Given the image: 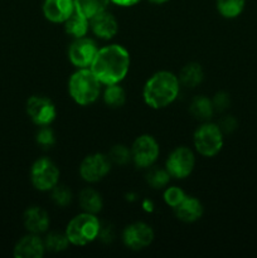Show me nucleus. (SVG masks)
I'll return each instance as SVG.
<instances>
[{"label": "nucleus", "mask_w": 257, "mask_h": 258, "mask_svg": "<svg viewBox=\"0 0 257 258\" xmlns=\"http://www.w3.org/2000/svg\"><path fill=\"white\" fill-rule=\"evenodd\" d=\"M216 7L222 17L234 19L242 14L246 7V0H216Z\"/></svg>", "instance_id": "b1692460"}, {"label": "nucleus", "mask_w": 257, "mask_h": 258, "mask_svg": "<svg viewBox=\"0 0 257 258\" xmlns=\"http://www.w3.org/2000/svg\"><path fill=\"white\" fill-rule=\"evenodd\" d=\"M59 180V169L48 158L34 161L30 169V181L39 191H50Z\"/></svg>", "instance_id": "423d86ee"}, {"label": "nucleus", "mask_w": 257, "mask_h": 258, "mask_svg": "<svg viewBox=\"0 0 257 258\" xmlns=\"http://www.w3.org/2000/svg\"><path fill=\"white\" fill-rule=\"evenodd\" d=\"M90 68L102 85L120 83L130 70V53L120 44H108L98 49Z\"/></svg>", "instance_id": "f257e3e1"}, {"label": "nucleus", "mask_w": 257, "mask_h": 258, "mask_svg": "<svg viewBox=\"0 0 257 258\" xmlns=\"http://www.w3.org/2000/svg\"><path fill=\"white\" fill-rule=\"evenodd\" d=\"M203 211L204 209L201 201L189 196H186L181 201V203L174 208L175 216L178 217L179 221L185 222V223H193V222L199 221L203 216Z\"/></svg>", "instance_id": "f3484780"}, {"label": "nucleus", "mask_w": 257, "mask_h": 258, "mask_svg": "<svg viewBox=\"0 0 257 258\" xmlns=\"http://www.w3.org/2000/svg\"><path fill=\"white\" fill-rule=\"evenodd\" d=\"M217 125L219 126V128H221L223 134H231L236 130L237 120L233 116H224V117L221 118V121Z\"/></svg>", "instance_id": "2f4dec72"}, {"label": "nucleus", "mask_w": 257, "mask_h": 258, "mask_svg": "<svg viewBox=\"0 0 257 258\" xmlns=\"http://www.w3.org/2000/svg\"><path fill=\"white\" fill-rule=\"evenodd\" d=\"M108 4L110 0H75V9L90 20L100 13L107 10Z\"/></svg>", "instance_id": "4be33fe9"}, {"label": "nucleus", "mask_w": 257, "mask_h": 258, "mask_svg": "<svg viewBox=\"0 0 257 258\" xmlns=\"http://www.w3.org/2000/svg\"><path fill=\"white\" fill-rule=\"evenodd\" d=\"M144 207H145L146 211H151V209H153V204H151L150 202H149V204H148V201L145 202V206H144Z\"/></svg>", "instance_id": "c9c22d12"}, {"label": "nucleus", "mask_w": 257, "mask_h": 258, "mask_svg": "<svg viewBox=\"0 0 257 258\" xmlns=\"http://www.w3.org/2000/svg\"><path fill=\"white\" fill-rule=\"evenodd\" d=\"M189 112L197 120L206 122L209 121L214 115L213 102L207 96H196L189 105Z\"/></svg>", "instance_id": "a211bd4d"}, {"label": "nucleus", "mask_w": 257, "mask_h": 258, "mask_svg": "<svg viewBox=\"0 0 257 258\" xmlns=\"http://www.w3.org/2000/svg\"><path fill=\"white\" fill-rule=\"evenodd\" d=\"M212 102H213V107L216 112H223L231 105V96L224 92V91H219L212 98Z\"/></svg>", "instance_id": "7c9ffc66"}, {"label": "nucleus", "mask_w": 257, "mask_h": 258, "mask_svg": "<svg viewBox=\"0 0 257 258\" xmlns=\"http://www.w3.org/2000/svg\"><path fill=\"white\" fill-rule=\"evenodd\" d=\"M50 191H52L50 197H52V201L54 202L55 206L67 207L72 202V191L66 185L57 184Z\"/></svg>", "instance_id": "cd10ccee"}, {"label": "nucleus", "mask_w": 257, "mask_h": 258, "mask_svg": "<svg viewBox=\"0 0 257 258\" xmlns=\"http://www.w3.org/2000/svg\"><path fill=\"white\" fill-rule=\"evenodd\" d=\"M149 2H151L153 3V4H165V3H168V2H170V0H149Z\"/></svg>", "instance_id": "f704fd0d"}, {"label": "nucleus", "mask_w": 257, "mask_h": 258, "mask_svg": "<svg viewBox=\"0 0 257 258\" xmlns=\"http://www.w3.org/2000/svg\"><path fill=\"white\" fill-rule=\"evenodd\" d=\"M154 241V231L144 222H134L122 232V242L127 248L140 251L150 246Z\"/></svg>", "instance_id": "f8f14e48"}, {"label": "nucleus", "mask_w": 257, "mask_h": 258, "mask_svg": "<svg viewBox=\"0 0 257 258\" xmlns=\"http://www.w3.org/2000/svg\"><path fill=\"white\" fill-rule=\"evenodd\" d=\"M140 2L141 0H110V3H113V4L118 5V7H123V8L134 7V5H136Z\"/></svg>", "instance_id": "72a5a7b5"}, {"label": "nucleus", "mask_w": 257, "mask_h": 258, "mask_svg": "<svg viewBox=\"0 0 257 258\" xmlns=\"http://www.w3.org/2000/svg\"><path fill=\"white\" fill-rule=\"evenodd\" d=\"M178 78L181 86L188 88H194L203 82L204 71L199 63L190 62L181 68Z\"/></svg>", "instance_id": "6ab92c4d"}, {"label": "nucleus", "mask_w": 257, "mask_h": 258, "mask_svg": "<svg viewBox=\"0 0 257 258\" xmlns=\"http://www.w3.org/2000/svg\"><path fill=\"white\" fill-rule=\"evenodd\" d=\"M180 90L178 76L169 71L154 73L143 88V98L149 107L154 110L168 107L176 100Z\"/></svg>", "instance_id": "f03ea898"}, {"label": "nucleus", "mask_w": 257, "mask_h": 258, "mask_svg": "<svg viewBox=\"0 0 257 258\" xmlns=\"http://www.w3.org/2000/svg\"><path fill=\"white\" fill-rule=\"evenodd\" d=\"M63 25H65V32L77 39V38L87 35L88 29H90V20L75 10V13L63 23Z\"/></svg>", "instance_id": "412c9836"}, {"label": "nucleus", "mask_w": 257, "mask_h": 258, "mask_svg": "<svg viewBox=\"0 0 257 258\" xmlns=\"http://www.w3.org/2000/svg\"><path fill=\"white\" fill-rule=\"evenodd\" d=\"M24 227L28 232L34 234H40L47 232L49 228V216L47 211H44L40 207H30L24 212L23 216Z\"/></svg>", "instance_id": "dca6fc26"}, {"label": "nucleus", "mask_w": 257, "mask_h": 258, "mask_svg": "<svg viewBox=\"0 0 257 258\" xmlns=\"http://www.w3.org/2000/svg\"><path fill=\"white\" fill-rule=\"evenodd\" d=\"M196 166V156L191 149L186 146L175 148L170 154L165 163V169L170 174L171 178L185 179L193 173Z\"/></svg>", "instance_id": "6e6552de"}, {"label": "nucleus", "mask_w": 257, "mask_h": 258, "mask_svg": "<svg viewBox=\"0 0 257 258\" xmlns=\"http://www.w3.org/2000/svg\"><path fill=\"white\" fill-rule=\"evenodd\" d=\"M186 197V194L181 190L179 186H169L164 190V202L166 203V206H169L170 208H175L176 206L181 203L184 198Z\"/></svg>", "instance_id": "c85d7f7f"}, {"label": "nucleus", "mask_w": 257, "mask_h": 258, "mask_svg": "<svg viewBox=\"0 0 257 258\" xmlns=\"http://www.w3.org/2000/svg\"><path fill=\"white\" fill-rule=\"evenodd\" d=\"M97 52V45L91 38H77L71 43L68 48V58L75 67L90 68Z\"/></svg>", "instance_id": "9b49d317"}, {"label": "nucleus", "mask_w": 257, "mask_h": 258, "mask_svg": "<svg viewBox=\"0 0 257 258\" xmlns=\"http://www.w3.org/2000/svg\"><path fill=\"white\" fill-rule=\"evenodd\" d=\"M75 10V0H44L42 5L45 19L57 24H63Z\"/></svg>", "instance_id": "ddd939ff"}, {"label": "nucleus", "mask_w": 257, "mask_h": 258, "mask_svg": "<svg viewBox=\"0 0 257 258\" xmlns=\"http://www.w3.org/2000/svg\"><path fill=\"white\" fill-rule=\"evenodd\" d=\"M27 113L30 120L40 126H49L57 117L55 105L47 97L32 96L27 101Z\"/></svg>", "instance_id": "9d476101"}, {"label": "nucleus", "mask_w": 257, "mask_h": 258, "mask_svg": "<svg viewBox=\"0 0 257 258\" xmlns=\"http://www.w3.org/2000/svg\"><path fill=\"white\" fill-rule=\"evenodd\" d=\"M44 242L45 251L54 252V253H58V252H63L68 248L70 246V241H68L66 233H58V232H50L45 236V238L43 239Z\"/></svg>", "instance_id": "393cba45"}, {"label": "nucleus", "mask_w": 257, "mask_h": 258, "mask_svg": "<svg viewBox=\"0 0 257 258\" xmlns=\"http://www.w3.org/2000/svg\"><path fill=\"white\" fill-rule=\"evenodd\" d=\"M108 159H110L111 164H116V165H126L131 161V150L127 146L118 144L111 148L110 153H108Z\"/></svg>", "instance_id": "bb28decb"}, {"label": "nucleus", "mask_w": 257, "mask_h": 258, "mask_svg": "<svg viewBox=\"0 0 257 258\" xmlns=\"http://www.w3.org/2000/svg\"><path fill=\"white\" fill-rule=\"evenodd\" d=\"M78 203H80L82 212L96 214L101 212L103 207V201L101 194L93 188H85L81 190L78 197Z\"/></svg>", "instance_id": "aec40b11"}, {"label": "nucleus", "mask_w": 257, "mask_h": 258, "mask_svg": "<svg viewBox=\"0 0 257 258\" xmlns=\"http://www.w3.org/2000/svg\"><path fill=\"white\" fill-rule=\"evenodd\" d=\"M44 242L38 234L30 233L18 241L14 248V256L17 258H42L44 256Z\"/></svg>", "instance_id": "2eb2a0df"}, {"label": "nucleus", "mask_w": 257, "mask_h": 258, "mask_svg": "<svg viewBox=\"0 0 257 258\" xmlns=\"http://www.w3.org/2000/svg\"><path fill=\"white\" fill-rule=\"evenodd\" d=\"M131 161L135 166L141 169H148L158 160L160 149L158 141L151 135H141L135 139L130 148Z\"/></svg>", "instance_id": "0eeeda50"}, {"label": "nucleus", "mask_w": 257, "mask_h": 258, "mask_svg": "<svg viewBox=\"0 0 257 258\" xmlns=\"http://www.w3.org/2000/svg\"><path fill=\"white\" fill-rule=\"evenodd\" d=\"M101 85L91 68H77L68 81V92L77 105L88 106L100 97Z\"/></svg>", "instance_id": "7ed1b4c3"}, {"label": "nucleus", "mask_w": 257, "mask_h": 258, "mask_svg": "<svg viewBox=\"0 0 257 258\" xmlns=\"http://www.w3.org/2000/svg\"><path fill=\"white\" fill-rule=\"evenodd\" d=\"M110 170V159L107 155L101 153L87 155L80 165L81 178L87 183H97V181L102 180Z\"/></svg>", "instance_id": "1a4fd4ad"}, {"label": "nucleus", "mask_w": 257, "mask_h": 258, "mask_svg": "<svg viewBox=\"0 0 257 258\" xmlns=\"http://www.w3.org/2000/svg\"><path fill=\"white\" fill-rule=\"evenodd\" d=\"M37 143L44 149H49L50 146L54 145L55 136L49 126H40L37 133Z\"/></svg>", "instance_id": "c756f323"}, {"label": "nucleus", "mask_w": 257, "mask_h": 258, "mask_svg": "<svg viewBox=\"0 0 257 258\" xmlns=\"http://www.w3.org/2000/svg\"><path fill=\"white\" fill-rule=\"evenodd\" d=\"M90 29L100 39H112L118 32V22L112 13L105 10L90 19Z\"/></svg>", "instance_id": "4468645a"}, {"label": "nucleus", "mask_w": 257, "mask_h": 258, "mask_svg": "<svg viewBox=\"0 0 257 258\" xmlns=\"http://www.w3.org/2000/svg\"><path fill=\"white\" fill-rule=\"evenodd\" d=\"M100 229L101 224L96 214L82 212L71 219L65 233L71 244L83 247L98 238Z\"/></svg>", "instance_id": "20e7f679"}, {"label": "nucleus", "mask_w": 257, "mask_h": 258, "mask_svg": "<svg viewBox=\"0 0 257 258\" xmlns=\"http://www.w3.org/2000/svg\"><path fill=\"white\" fill-rule=\"evenodd\" d=\"M103 102L106 106L111 108H120L126 102V92L120 83L115 85H107L103 91Z\"/></svg>", "instance_id": "5701e85b"}, {"label": "nucleus", "mask_w": 257, "mask_h": 258, "mask_svg": "<svg viewBox=\"0 0 257 258\" xmlns=\"http://www.w3.org/2000/svg\"><path fill=\"white\" fill-rule=\"evenodd\" d=\"M170 178V174L168 173L166 169L156 168V166H150V170L146 174V181L154 189L165 188L169 184Z\"/></svg>", "instance_id": "a878e982"}, {"label": "nucleus", "mask_w": 257, "mask_h": 258, "mask_svg": "<svg viewBox=\"0 0 257 258\" xmlns=\"http://www.w3.org/2000/svg\"><path fill=\"white\" fill-rule=\"evenodd\" d=\"M98 237H100L103 242H111L113 239V237H115L113 228L112 227H105V228H102V227H101Z\"/></svg>", "instance_id": "473e14b6"}, {"label": "nucleus", "mask_w": 257, "mask_h": 258, "mask_svg": "<svg viewBox=\"0 0 257 258\" xmlns=\"http://www.w3.org/2000/svg\"><path fill=\"white\" fill-rule=\"evenodd\" d=\"M223 135L217 123L209 121L203 122L194 131L193 144L197 153L204 158L216 156L223 148Z\"/></svg>", "instance_id": "39448f33"}]
</instances>
